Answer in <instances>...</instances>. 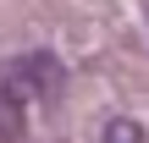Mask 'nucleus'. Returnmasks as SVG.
Masks as SVG:
<instances>
[{"instance_id": "1", "label": "nucleus", "mask_w": 149, "mask_h": 143, "mask_svg": "<svg viewBox=\"0 0 149 143\" xmlns=\"http://www.w3.org/2000/svg\"><path fill=\"white\" fill-rule=\"evenodd\" d=\"M55 77H61V66H55V55H44V50L17 55V61H0V116L11 121L17 110L39 105V99L55 88Z\"/></svg>"}, {"instance_id": "2", "label": "nucleus", "mask_w": 149, "mask_h": 143, "mask_svg": "<svg viewBox=\"0 0 149 143\" xmlns=\"http://www.w3.org/2000/svg\"><path fill=\"white\" fill-rule=\"evenodd\" d=\"M105 143H138V127L133 121H111L105 127Z\"/></svg>"}, {"instance_id": "3", "label": "nucleus", "mask_w": 149, "mask_h": 143, "mask_svg": "<svg viewBox=\"0 0 149 143\" xmlns=\"http://www.w3.org/2000/svg\"><path fill=\"white\" fill-rule=\"evenodd\" d=\"M11 132H17V121H6V116H0V143H11Z\"/></svg>"}]
</instances>
